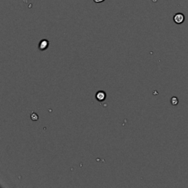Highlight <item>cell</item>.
Instances as JSON below:
<instances>
[{
  "label": "cell",
  "mask_w": 188,
  "mask_h": 188,
  "mask_svg": "<svg viewBox=\"0 0 188 188\" xmlns=\"http://www.w3.org/2000/svg\"><path fill=\"white\" fill-rule=\"evenodd\" d=\"M105 0H93V2L95 3H96V4H99V3H102L103 2H105Z\"/></svg>",
  "instance_id": "8992f818"
},
{
  "label": "cell",
  "mask_w": 188,
  "mask_h": 188,
  "mask_svg": "<svg viewBox=\"0 0 188 188\" xmlns=\"http://www.w3.org/2000/svg\"><path fill=\"white\" fill-rule=\"evenodd\" d=\"M171 105H174V106L177 105L178 104H179V99H178L177 97H176V96L172 97V98H171Z\"/></svg>",
  "instance_id": "277c9868"
},
{
  "label": "cell",
  "mask_w": 188,
  "mask_h": 188,
  "mask_svg": "<svg viewBox=\"0 0 188 188\" xmlns=\"http://www.w3.org/2000/svg\"><path fill=\"white\" fill-rule=\"evenodd\" d=\"M107 98V94L103 90H99L96 93V99L98 102H104Z\"/></svg>",
  "instance_id": "3957f363"
},
{
  "label": "cell",
  "mask_w": 188,
  "mask_h": 188,
  "mask_svg": "<svg viewBox=\"0 0 188 188\" xmlns=\"http://www.w3.org/2000/svg\"><path fill=\"white\" fill-rule=\"evenodd\" d=\"M173 20H174V21L176 24H182L184 21L185 17H184V15L183 13H177L174 16Z\"/></svg>",
  "instance_id": "6da1fadb"
},
{
  "label": "cell",
  "mask_w": 188,
  "mask_h": 188,
  "mask_svg": "<svg viewBox=\"0 0 188 188\" xmlns=\"http://www.w3.org/2000/svg\"><path fill=\"white\" fill-rule=\"evenodd\" d=\"M49 46V42L48 40L46 39H43L39 42V44H38V49L41 51H45L48 49Z\"/></svg>",
  "instance_id": "7a4b0ae2"
},
{
  "label": "cell",
  "mask_w": 188,
  "mask_h": 188,
  "mask_svg": "<svg viewBox=\"0 0 188 188\" xmlns=\"http://www.w3.org/2000/svg\"><path fill=\"white\" fill-rule=\"evenodd\" d=\"M30 118H31V119L33 121H36L38 120V115H37V113H35V112H32L31 115H30Z\"/></svg>",
  "instance_id": "5b68a950"
}]
</instances>
